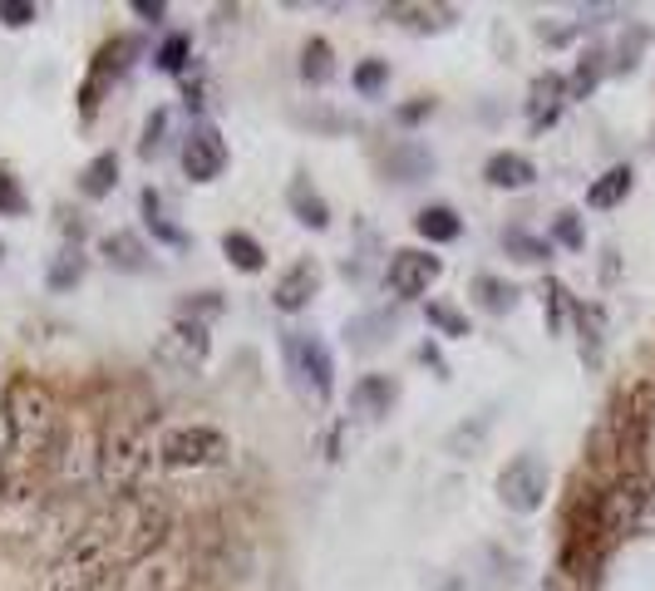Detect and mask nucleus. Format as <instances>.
<instances>
[{
    "instance_id": "1",
    "label": "nucleus",
    "mask_w": 655,
    "mask_h": 591,
    "mask_svg": "<svg viewBox=\"0 0 655 591\" xmlns=\"http://www.w3.org/2000/svg\"><path fill=\"white\" fill-rule=\"evenodd\" d=\"M153 424H158V404L133 395L129 404L108 409L104 429H99V488L108 498L139 493L143 473L153 463Z\"/></svg>"
},
{
    "instance_id": "44",
    "label": "nucleus",
    "mask_w": 655,
    "mask_h": 591,
    "mask_svg": "<svg viewBox=\"0 0 655 591\" xmlns=\"http://www.w3.org/2000/svg\"><path fill=\"white\" fill-rule=\"evenodd\" d=\"M183 104H188V114H203V108L213 104V85H207V75H183Z\"/></svg>"
},
{
    "instance_id": "2",
    "label": "nucleus",
    "mask_w": 655,
    "mask_h": 591,
    "mask_svg": "<svg viewBox=\"0 0 655 591\" xmlns=\"http://www.w3.org/2000/svg\"><path fill=\"white\" fill-rule=\"evenodd\" d=\"M0 420L11 434V463L15 468H35V463H50L54 444H60V404L54 395L40 385L35 375H11L5 395H0Z\"/></svg>"
},
{
    "instance_id": "9",
    "label": "nucleus",
    "mask_w": 655,
    "mask_h": 591,
    "mask_svg": "<svg viewBox=\"0 0 655 591\" xmlns=\"http://www.w3.org/2000/svg\"><path fill=\"white\" fill-rule=\"evenodd\" d=\"M651 503H655V488H651V478H645L641 468L616 473L612 484L602 488V532H606V542L626 538V532L651 513Z\"/></svg>"
},
{
    "instance_id": "43",
    "label": "nucleus",
    "mask_w": 655,
    "mask_h": 591,
    "mask_svg": "<svg viewBox=\"0 0 655 591\" xmlns=\"http://www.w3.org/2000/svg\"><path fill=\"white\" fill-rule=\"evenodd\" d=\"M35 15H40L35 0H0V25H5V30H25Z\"/></svg>"
},
{
    "instance_id": "4",
    "label": "nucleus",
    "mask_w": 655,
    "mask_h": 591,
    "mask_svg": "<svg viewBox=\"0 0 655 591\" xmlns=\"http://www.w3.org/2000/svg\"><path fill=\"white\" fill-rule=\"evenodd\" d=\"M108 517H114V538H118V552H124V567H133L149 552H158L163 542H172V508L158 493H149V488H139L129 498H114Z\"/></svg>"
},
{
    "instance_id": "47",
    "label": "nucleus",
    "mask_w": 655,
    "mask_h": 591,
    "mask_svg": "<svg viewBox=\"0 0 655 591\" xmlns=\"http://www.w3.org/2000/svg\"><path fill=\"white\" fill-rule=\"evenodd\" d=\"M420 360H424V365H434V370H439V375H449V365H444V355L434 350V345H424V350H420Z\"/></svg>"
},
{
    "instance_id": "36",
    "label": "nucleus",
    "mask_w": 655,
    "mask_h": 591,
    "mask_svg": "<svg viewBox=\"0 0 655 591\" xmlns=\"http://www.w3.org/2000/svg\"><path fill=\"white\" fill-rule=\"evenodd\" d=\"M350 85H355V94L375 99L380 89L389 85V60H360V65H355V75H350Z\"/></svg>"
},
{
    "instance_id": "49",
    "label": "nucleus",
    "mask_w": 655,
    "mask_h": 591,
    "mask_svg": "<svg viewBox=\"0 0 655 591\" xmlns=\"http://www.w3.org/2000/svg\"><path fill=\"white\" fill-rule=\"evenodd\" d=\"M0 257H5V242H0Z\"/></svg>"
},
{
    "instance_id": "16",
    "label": "nucleus",
    "mask_w": 655,
    "mask_h": 591,
    "mask_svg": "<svg viewBox=\"0 0 655 591\" xmlns=\"http://www.w3.org/2000/svg\"><path fill=\"white\" fill-rule=\"evenodd\" d=\"M380 168H385L389 183L409 188V183H424V178L434 172V153L414 139H399V143H389V153L380 158Z\"/></svg>"
},
{
    "instance_id": "14",
    "label": "nucleus",
    "mask_w": 655,
    "mask_h": 591,
    "mask_svg": "<svg viewBox=\"0 0 655 591\" xmlns=\"http://www.w3.org/2000/svg\"><path fill=\"white\" fill-rule=\"evenodd\" d=\"M316 296H321V267H316L311 257L291 261V267L277 277V286H271V306H277L281 316L306 311V306H311Z\"/></svg>"
},
{
    "instance_id": "5",
    "label": "nucleus",
    "mask_w": 655,
    "mask_h": 591,
    "mask_svg": "<svg viewBox=\"0 0 655 591\" xmlns=\"http://www.w3.org/2000/svg\"><path fill=\"white\" fill-rule=\"evenodd\" d=\"M281 360H286V370H291V380H296L301 395L321 399V404L335 395L331 345H325L316 331H281Z\"/></svg>"
},
{
    "instance_id": "7",
    "label": "nucleus",
    "mask_w": 655,
    "mask_h": 591,
    "mask_svg": "<svg viewBox=\"0 0 655 591\" xmlns=\"http://www.w3.org/2000/svg\"><path fill=\"white\" fill-rule=\"evenodd\" d=\"M197 581V557L183 542H163L158 552H149L143 562H133L124 577H118V591H193Z\"/></svg>"
},
{
    "instance_id": "23",
    "label": "nucleus",
    "mask_w": 655,
    "mask_h": 591,
    "mask_svg": "<svg viewBox=\"0 0 655 591\" xmlns=\"http://www.w3.org/2000/svg\"><path fill=\"white\" fill-rule=\"evenodd\" d=\"M414 232L429 242V247H449V242H459L463 236V217L453 213L449 203H429L414 213Z\"/></svg>"
},
{
    "instance_id": "28",
    "label": "nucleus",
    "mask_w": 655,
    "mask_h": 591,
    "mask_svg": "<svg viewBox=\"0 0 655 591\" xmlns=\"http://www.w3.org/2000/svg\"><path fill=\"white\" fill-rule=\"evenodd\" d=\"M473 296H478V306H484L488 316H508L517 306V286L513 281H503V277H473Z\"/></svg>"
},
{
    "instance_id": "8",
    "label": "nucleus",
    "mask_w": 655,
    "mask_h": 591,
    "mask_svg": "<svg viewBox=\"0 0 655 591\" xmlns=\"http://www.w3.org/2000/svg\"><path fill=\"white\" fill-rule=\"evenodd\" d=\"M143 50H149V44H143V35H118V40L99 44L94 65H89L85 85H79V124H94V118H99V104H104L108 89H114V79L124 75V69H129Z\"/></svg>"
},
{
    "instance_id": "11",
    "label": "nucleus",
    "mask_w": 655,
    "mask_h": 591,
    "mask_svg": "<svg viewBox=\"0 0 655 591\" xmlns=\"http://www.w3.org/2000/svg\"><path fill=\"white\" fill-rule=\"evenodd\" d=\"M548 488H552V473L538 453H517L503 473H498V498H503L508 513H538L548 503Z\"/></svg>"
},
{
    "instance_id": "18",
    "label": "nucleus",
    "mask_w": 655,
    "mask_h": 591,
    "mask_svg": "<svg viewBox=\"0 0 655 591\" xmlns=\"http://www.w3.org/2000/svg\"><path fill=\"white\" fill-rule=\"evenodd\" d=\"M399 404V380L395 375H360L350 385V409L365 420H385L389 409Z\"/></svg>"
},
{
    "instance_id": "42",
    "label": "nucleus",
    "mask_w": 655,
    "mask_h": 591,
    "mask_svg": "<svg viewBox=\"0 0 655 591\" xmlns=\"http://www.w3.org/2000/svg\"><path fill=\"white\" fill-rule=\"evenodd\" d=\"M484 434H488V420H478L468 429V424H463V429H453L449 434V453L453 459H473V453H478V444H484Z\"/></svg>"
},
{
    "instance_id": "17",
    "label": "nucleus",
    "mask_w": 655,
    "mask_h": 591,
    "mask_svg": "<svg viewBox=\"0 0 655 591\" xmlns=\"http://www.w3.org/2000/svg\"><path fill=\"white\" fill-rule=\"evenodd\" d=\"M395 331H399V311H365L355 321H345V345L355 355H375L395 341Z\"/></svg>"
},
{
    "instance_id": "46",
    "label": "nucleus",
    "mask_w": 655,
    "mask_h": 591,
    "mask_svg": "<svg viewBox=\"0 0 655 591\" xmlns=\"http://www.w3.org/2000/svg\"><path fill=\"white\" fill-rule=\"evenodd\" d=\"M133 15H139V21H149V25H158L163 15H168V5H163V0H133Z\"/></svg>"
},
{
    "instance_id": "33",
    "label": "nucleus",
    "mask_w": 655,
    "mask_h": 591,
    "mask_svg": "<svg viewBox=\"0 0 655 591\" xmlns=\"http://www.w3.org/2000/svg\"><path fill=\"white\" fill-rule=\"evenodd\" d=\"M571 316H577V331H581V360H587V365H602V311L577 301Z\"/></svg>"
},
{
    "instance_id": "19",
    "label": "nucleus",
    "mask_w": 655,
    "mask_h": 591,
    "mask_svg": "<svg viewBox=\"0 0 655 591\" xmlns=\"http://www.w3.org/2000/svg\"><path fill=\"white\" fill-rule=\"evenodd\" d=\"M286 207H291V217H296L301 227H311V232H325V227H331V203H325L321 188H316L306 172H296V178H291Z\"/></svg>"
},
{
    "instance_id": "6",
    "label": "nucleus",
    "mask_w": 655,
    "mask_h": 591,
    "mask_svg": "<svg viewBox=\"0 0 655 591\" xmlns=\"http://www.w3.org/2000/svg\"><path fill=\"white\" fill-rule=\"evenodd\" d=\"M232 444H227L222 429L213 424H183V429H168L158 439V463L168 473H203V468H217L227 463Z\"/></svg>"
},
{
    "instance_id": "25",
    "label": "nucleus",
    "mask_w": 655,
    "mask_h": 591,
    "mask_svg": "<svg viewBox=\"0 0 655 591\" xmlns=\"http://www.w3.org/2000/svg\"><path fill=\"white\" fill-rule=\"evenodd\" d=\"M118 188V153H99V158L85 163V172H79V193L89 197V203H99V197H108Z\"/></svg>"
},
{
    "instance_id": "10",
    "label": "nucleus",
    "mask_w": 655,
    "mask_h": 591,
    "mask_svg": "<svg viewBox=\"0 0 655 591\" xmlns=\"http://www.w3.org/2000/svg\"><path fill=\"white\" fill-rule=\"evenodd\" d=\"M207 355H213V335H207V325L183 321V316H178V321L158 335V345H153V360H158L163 370H172V375H197V370L207 365Z\"/></svg>"
},
{
    "instance_id": "32",
    "label": "nucleus",
    "mask_w": 655,
    "mask_h": 591,
    "mask_svg": "<svg viewBox=\"0 0 655 591\" xmlns=\"http://www.w3.org/2000/svg\"><path fill=\"white\" fill-rule=\"evenodd\" d=\"M602 75H606V50H587L567 79V99H587L591 89L602 85Z\"/></svg>"
},
{
    "instance_id": "34",
    "label": "nucleus",
    "mask_w": 655,
    "mask_h": 591,
    "mask_svg": "<svg viewBox=\"0 0 655 591\" xmlns=\"http://www.w3.org/2000/svg\"><path fill=\"white\" fill-rule=\"evenodd\" d=\"M424 321H429L444 341H463V335H473L468 331V316H463L459 306H449V301H429V306H424Z\"/></svg>"
},
{
    "instance_id": "15",
    "label": "nucleus",
    "mask_w": 655,
    "mask_h": 591,
    "mask_svg": "<svg viewBox=\"0 0 655 591\" xmlns=\"http://www.w3.org/2000/svg\"><path fill=\"white\" fill-rule=\"evenodd\" d=\"M562 108H567V79L548 69V75H538L532 89H527V124H532V133H548L562 118Z\"/></svg>"
},
{
    "instance_id": "37",
    "label": "nucleus",
    "mask_w": 655,
    "mask_h": 591,
    "mask_svg": "<svg viewBox=\"0 0 655 591\" xmlns=\"http://www.w3.org/2000/svg\"><path fill=\"white\" fill-rule=\"evenodd\" d=\"M25 213H30V197H25L21 178L0 163V217H25Z\"/></svg>"
},
{
    "instance_id": "29",
    "label": "nucleus",
    "mask_w": 655,
    "mask_h": 591,
    "mask_svg": "<svg viewBox=\"0 0 655 591\" xmlns=\"http://www.w3.org/2000/svg\"><path fill=\"white\" fill-rule=\"evenodd\" d=\"M503 252L517 261H527V267H538V261L552 257V236H532V232H523V227H503Z\"/></svg>"
},
{
    "instance_id": "20",
    "label": "nucleus",
    "mask_w": 655,
    "mask_h": 591,
    "mask_svg": "<svg viewBox=\"0 0 655 591\" xmlns=\"http://www.w3.org/2000/svg\"><path fill=\"white\" fill-rule=\"evenodd\" d=\"M484 183L498 188V193H523V188L538 183V168H532V158H523V153H493V158L484 163Z\"/></svg>"
},
{
    "instance_id": "21",
    "label": "nucleus",
    "mask_w": 655,
    "mask_h": 591,
    "mask_svg": "<svg viewBox=\"0 0 655 591\" xmlns=\"http://www.w3.org/2000/svg\"><path fill=\"white\" fill-rule=\"evenodd\" d=\"M99 252H104V261L114 271H149L153 267V252L143 247V236L139 232H129V227H118V232H108L104 242H99Z\"/></svg>"
},
{
    "instance_id": "31",
    "label": "nucleus",
    "mask_w": 655,
    "mask_h": 591,
    "mask_svg": "<svg viewBox=\"0 0 655 591\" xmlns=\"http://www.w3.org/2000/svg\"><path fill=\"white\" fill-rule=\"evenodd\" d=\"M85 271H89L85 252H79V247H65L60 257L50 261V277H44V286H50V291H75L79 281H85Z\"/></svg>"
},
{
    "instance_id": "22",
    "label": "nucleus",
    "mask_w": 655,
    "mask_h": 591,
    "mask_svg": "<svg viewBox=\"0 0 655 591\" xmlns=\"http://www.w3.org/2000/svg\"><path fill=\"white\" fill-rule=\"evenodd\" d=\"M385 21L404 25V30H414V35H439L459 21V11H453V5H385Z\"/></svg>"
},
{
    "instance_id": "38",
    "label": "nucleus",
    "mask_w": 655,
    "mask_h": 591,
    "mask_svg": "<svg viewBox=\"0 0 655 591\" xmlns=\"http://www.w3.org/2000/svg\"><path fill=\"white\" fill-rule=\"evenodd\" d=\"M222 291H197V296H183V301H178V316H183V321H213V316H222Z\"/></svg>"
},
{
    "instance_id": "3",
    "label": "nucleus",
    "mask_w": 655,
    "mask_h": 591,
    "mask_svg": "<svg viewBox=\"0 0 655 591\" xmlns=\"http://www.w3.org/2000/svg\"><path fill=\"white\" fill-rule=\"evenodd\" d=\"M124 552H118V538H114V517L94 513L85 517V523L69 532V542L60 548V557H54L50 567V587L54 591H99L108 587L114 577H124Z\"/></svg>"
},
{
    "instance_id": "35",
    "label": "nucleus",
    "mask_w": 655,
    "mask_h": 591,
    "mask_svg": "<svg viewBox=\"0 0 655 591\" xmlns=\"http://www.w3.org/2000/svg\"><path fill=\"white\" fill-rule=\"evenodd\" d=\"M571 296H567V286H562V281H542V316H548V331L552 335H562V321H567V311H571Z\"/></svg>"
},
{
    "instance_id": "30",
    "label": "nucleus",
    "mask_w": 655,
    "mask_h": 591,
    "mask_svg": "<svg viewBox=\"0 0 655 591\" xmlns=\"http://www.w3.org/2000/svg\"><path fill=\"white\" fill-rule=\"evenodd\" d=\"M188 60H193V35H183V30L163 35V44L153 50V65L163 75H188Z\"/></svg>"
},
{
    "instance_id": "26",
    "label": "nucleus",
    "mask_w": 655,
    "mask_h": 591,
    "mask_svg": "<svg viewBox=\"0 0 655 591\" xmlns=\"http://www.w3.org/2000/svg\"><path fill=\"white\" fill-rule=\"evenodd\" d=\"M222 252H227V261H232L236 271H247V277H257V271L267 267V247H261L252 232H242V227L222 232Z\"/></svg>"
},
{
    "instance_id": "39",
    "label": "nucleus",
    "mask_w": 655,
    "mask_h": 591,
    "mask_svg": "<svg viewBox=\"0 0 655 591\" xmlns=\"http://www.w3.org/2000/svg\"><path fill=\"white\" fill-rule=\"evenodd\" d=\"M163 143H168V108H153L149 124H143V139H139V158H158Z\"/></svg>"
},
{
    "instance_id": "45",
    "label": "nucleus",
    "mask_w": 655,
    "mask_h": 591,
    "mask_svg": "<svg viewBox=\"0 0 655 591\" xmlns=\"http://www.w3.org/2000/svg\"><path fill=\"white\" fill-rule=\"evenodd\" d=\"M434 108H439V104H434L429 94H420V99H409V104L395 108V124H399V129H414V124H424V118H429Z\"/></svg>"
},
{
    "instance_id": "40",
    "label": "nucleus",
    "mask_w": 655,
    "mask_h": 591,
    "mask_svg": "<svg viewBox=\"0 0 655 591\" xmlns=\"http://www.w3.org/2000/svg\"><path fill=\"white\" fill-rule=\"evenodd\" d=\"M143 227H149L153 242H163V247H178V252H183L188 242H193V236H188L178 222H168V213H149V217H143Z\"/></svg>"
},
{
    "instance_id": "41",
    "label": "nucleus",
    "mask_w": 655,
    "mask_h": 591,
    "mask_svg": "<svg viewBox=\"0 0 655 591\" xmlns=\"http://www.w3.org/2000/svg\"><path fill=\"white\" fill-rule=\"evenodd\" d=\"M552 242H562L567 252H581V247H587L581 217H577V213H557V222H552Z\"/></svg>"
},
{
    "instance_id": "12",
    "label": "nucleus",
    "mask_w": 655,
    "mask_h": 591,
    "mask_svg": "<svg viewBox=\"0 0 655 591\" xmlns=\"http://www.w3.org/2000/svg\"><path fill=\"white\" fill-rule=\"evenodd\" d=\"M439 277H444V261L434 257V252H420V247H399V252H389L385 286L395 291L399 301H414V296H424V291H429Z\"/></svg>"
},
{
    "instance_id": "13",
    "label": "nucleus",
    "mask_w": 655,
    "mask_h": 591,
    "mask_svg": "<svg viewBox=\"0 0 655 591\" xmlns=\"http://www.w3.org/2000/svg\"><path fill=\"white\" fill-rule=\"evenodd\" d=\"M222 168H227V139L213 124H193L183 139V172L193 183H213V178H222Z\"/></svg>"
},
{
    "instance_id": "48",
    "label": "nucleus",
    "mask_w": 655,
    "mask_h": 591,
    "mask_svg": "<svg viewBox=\"0 0 655 591\" xmlns=\"http://www.w3.org/2000/svg\"><path fill=\"white\" fill-rule=\"evenodd\" d=\"M267 591H296V581H291V577H286V571H281V577H277V581H271V587H267Z\"/></svg>"
},
{
    "instance_id": "27",
    "label": "nucleus",
    "mask_w": 655,
    "mask_h": 591,
    "mask_svg": "<svg viewBox=\"0 0 655 591\" xmlns=\"http://www.w3.org/2000/svg\"><path fill=\"white\" fill-rule=\"evenodd\" d=\"M301 79L311 89H321V85H331V79H335V50H331V40L311 35V40L301 44Z\"/></svg>"
},
{
    "instance_id": "24",
    "label": "nucleus",
    "mask_w": 655,
    "mask_h": 591,
    "mask_svg": "<svg viewBox=\"0 0 655 591\" xmlns=\"http://www.w3.org/2000/svg\"><path fill=\"white\" fill-rule=\"evenodd\" d=\"M631 183H635V172L626 168V163H616V168H606L602 178L587 188V207H596V213H606V207H621L626 197H631Z\"/></svg>"
}]
</instances>
